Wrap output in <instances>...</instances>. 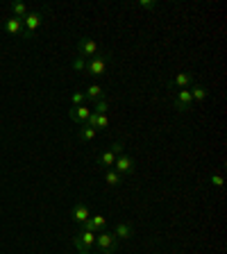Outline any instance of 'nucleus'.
<instances>
[{"instance_id":"1","label":"nucleus","mask_w":227,"mask_h":254,"mask_svg":"<svg viewBox=\"0 0 227 254\" xmlns=\"http://www.w3.org/2000/svg\"><path fill=\"white\" fill-rule=\"evenodd\" d=\"M109 61H112V54L109 52H98L96 57L87 59V66H84V73L91 77H103L105 70H107Z\"/></svg>"},{"instance_id":"2","label":"nucleus","mask_w":227,"mask_h":254,"mask_svg":"<svg viewBox=\"0 0 227 254\" xmlns=\"http://www.w3.org/2000/svg\"><path fill=\"white\" fill-rule=\"evenodd\" d=\"M116 245H118V238L114 236V232L103 229V232L96 234V245H93V248H98L100 254H112L114 250H116Z\"/></svg>"},{"instance_id":"3","label":"nucleus","mask_w":227,"mask_h":254,"mask_svg":"<svg viewBox=\"0 0 227 254\" xmlns=\"http://www.w3.org/2000/svg\"><path fill=\"white\" fill-rule=\"evenodd\" d=\"M41 23H44V11H27V16L23 18V34H21V39H32Z\"/></svg>"},{"instance_id":"4","label":"nucleus","mask_w":227,"mask_h":254,"mask_svg":"<svg viewBox=\"0 0 227 254\" xmlns=\"http://www.w3.org/2000/svg\"><path fill=\"white\" fill-rule=\"evenodd\" d=\"M134 159L130 157V154H118V157H116V161H114V170H116V173L120 175V177H125V175H132L134 173Z\"/></svg>"},{"instance_id":"5","label":"nucleus","mask_w":227,"mask_h":254,"mask_svg":"<svg viewBox=\"0 0 227 254\" xmlns=\"http://www.w3.org/2000/svg\"><path fill=\"white\" fill-rule=\"evenodd\" d=\"M98 44L96 41H93V39H89V37H80L77 39V54H80V57H84V59H91V57H96L98 54Z\"/></svg>"},{"instance_id":"6","label":"nucleus","mask_w":227,"mask_h":254,"mask_svg":"<svg viewBox=\"0 0 227 254\" xmlns=\"http://www.w3.org/2000/svg\"><path fill=\"white\" fill-rule=\"evenodd\" d=\"M193 82L195 80H193V75H191V73H175V75L166 82V87L168 89H177V91H179V89H189Z\"/></svg>"},{"instance_id":"7","label":"nucleus","mask_w":227,"mask_h":254,"mask_svg":"<svg viewBox=\"0 0 227 254\" xmlns=\"http://www.w3.org/2000/svg\"><path fill=\"white\" fill-rule=\"evenodd\" d=\"M173 107H175V109H179V111H191V107H193V100H191L189 89H179V91L175 93V98H173Z\"/></svg>"},{"instance_id":"8","label":"nucleus","mask_w":227,"mask_h":254,"mask_svg":"<svg viewBox=\"0 0 227 254\" xmlns=\"http://www.w3.org/2000/svg\"><path fill=\"white\" fill-rule=\"evenodd\" d=\"M89 116H91V109H87V104H80V107H70L68 109V118L77 125H87Z\"/></svg>"},{"instance_id":"9","label":"nucleus","mask_w":227,"mask_h":254,"mask_svg":"<svg viewBox=\"0 0 227 254\" xmlns=\"http://www.w3.org/2000/svg\"><path fill=\"white\" fill-rule=\"evenodd\" d=\"M73 243L82 245V248H87V250H93V245H96V232H89V229H80V234L77 236L70 238Z\"/></svg>"},{"instance_id":"10","label":"nucleus","mask_w":227,"mask_h":254,"mask_svg":"<svg viewBox=\"0 0 227 254\" xmlns=\"http://www.w3.org/2000/svg\"><path fill=\"white\" fill-rule=\"evenodd\" d=\"M82 229H89V232H103V229H107V218L100 216V213H96V216H91L84 225H80Z\"/></svg>"},{"instance_id":"11","label":"nucleus","mask_w":227,"mask_h":254,"mask_svg":"<svg viewBox=\"0 0 227 254\" xmlns=\"http://www.w3.org/2000/svg\"><path fill=\"white\" fill-rule=\"evenodd\" d=\"M116 157H118V154H116L112 148H107V150H103L100 154H98L96 161H98V166H100V168L109 170V168H114V161H116Z\"/></svg>"},{"instance_id":"12","label":"nucleus","mask_w":227,"mask_h":254,"mask_svg":"<svg viewBox=\"0 0 227 254\" xmlns=\"http://www.w3.org/2000/svg\"><path fill=\"white\" fill-rule=\"evenodd\" d=\"M2 30H5L7 34H11V37H21L23 34V21L21 18H7L5 23H2Z\"/></svg>"},{"instance_id":"13","label":"nucleus","mask_w":227,"mask_h":254,"mask_svg":"<svg viewBox=\"0 0 227 254\" xmlns=\"http://www.w3.org/2000/svg\"><path fill=\"white\" fill-rule=\"evenodd\" d=\"M89 218H91V213H89L87 204H84V202H75V206H73V220H75L77 225H84Z\"/></svg>"},{"instance_id":"14","label":"nucleus","mask_w":227,"mask_h":254,"mask_svg":"<svg viewBox=\"0 0 227 254\" xmlns=\"http://www.w3.org/2000/svg\"><path fill=\"white\" fill-rule=\"evenodd\" d=\"M87 125H89V127H93V130H96V132L105 130V127H107V125H109L107 114H93V111H91V116H89Z\"/></svg>"},{"instance_id":"15","label":"nucleus","mask_w":227,"mask_h":254,"mask_svg":"<svg viewBox=\"0 0 227 254\" xmlns=\"http://www.w3.org/2000/svg\"><path fill=\"white\" fill-rule=\"evenodd\" d=\"M189 93H191V100H193V102H205L207 96H209V91H207L202 84H198V82H193L189 87Z\"/></svg>"},{"instance_id":"16","label":"nucleus","mask_w":227,"mask_h":254,"mask_svg":"<svg viewBox=\"0 0 227 254\" xmlns=\"http://www.w3.org/2000/svg\"><path fill=\"white\" fill-rule=\"evenodd\" d=\"M132 234H134V229H132L130 222H118L116 229H114V236L118 241H127V238H132Z\"/></svg>"},{"instance_id":"17","label":"nucleus","mask_w":227,"mask_h":254,"mask_svg":"<svg viewBox=\"0 0 227 254\" xmlns=\"http://www.w3.org/2000/svg\"><path fill=\"white\" fill-rule=\"evenodd\" d=\"M84 98H87V100H100V98H105V89L100 87V84H91V87H87V91H84Z\"/></svg>"},{"instance_id":"18","label":"nucleus","mask_w":227,"mask_h":254,"mask_svg":"<svg viewBox=\"0 0 227 254\" xmlns=\"http://www.w3.org/2000/svg\"><path fill=\"white\" fill-rule=\"evenodd\" d=\"M96 134H98V132L93 130V127H89V125H82L80 132H77V139H80L82 143H87V141H93V139H96Z\"/></svg>"},{"instance_id":"19","label":"nucleus","mask_w":227,"mask_h":254,"mask_svg":"<svg viewBox=\"0 0 227 254\" xmlns=\"http://www.w3.org/2000/svg\"><path fill=\"white\" fill-rule=\"evenodd\" d=\"M105 182H107L109 186H118L120 182H123V177H120L114 168H109V170H105Z\"/></svg>"},{"instance_id":"20","label":"nucleus","mask_w":227,"mask_h":254,"mask_svg":"<svg viewBox=\"0 0 227 254\" xmlns=\"http://www.w3.org/2000/svg\"><path fill=\"white\" fill-rule=\"evenodd\" d=\"M27 11H30V9H27L23 2H11V16H14V18H21V21H23V18L27 16Z\"/></svg>"},{"instance_id":"21","label":"nucleus","mask_w":227,"mask_h":254,"mask_svg":"<svg viewBox=\"0 0 227 254\" xmlns=\"http://www.w3.org/2000/svg\"><path fill=\"white\" fill-rule=\"evenodd\" d=\"M107 109H109L107 98H100V100H96V107H93V114H107Z\"/></svg>"},{"instance_id":"22","label":"nucleus","mask_w":227,"mask_h":254,"mask_svg":"<svg viewBox=\"0 0 227 254\" xmlns=\"http://www.w3.org/2000/svg\"><path fill=\"white\" fill-rule=\"evenodd\" d=\"M73 70H77V73H84V66H87V59H84V57H80V54H77L75 59H73Z\"/></svg>"},{"instance_id":"23","label":"nucleus","mask_w":227,"mask_h":254,"mask_svg":"<svg viewBox=\"0 0 227 254\" xmlns=\"http://www.w3.org/2000/svg\"><path fill=\"white\" fill-rule=\"evenodd\" d=\"M84 91H75L73 96H70V102H73V107H80V104H84Z\"/></svg>"},{"instance_id":"24","label":"nucleus","mask_w":227,"mask_h":254,"mask_svg":"<svg viewBox=\"0 0 227 254\" xmlns=\"http://www.w3.org/2000/svg\"><path fill=\"white\" fill-rule=\"evenodd\" d=\"M209 184L216 186V189H221V186H223V175L221 173H211L209 175Z\"/></svg>"},{"instance_id":"25","label":"nucleus","mask_w":227,"mask_h":254,"mask_svg":"<svg viewBox=\"0 0 227 254\" xmlns=\"http://www.w3.org/2000/svg\"><path fill=\"white\" fill-rule=\"evenodd\" d=\"M139 7L141 9H157V2H152V0H141Z\"/></svg>"},{"instance_id":"26","label":"nucleus","mask_w":227,"mask_h":254,"mask_svg":"<svg viewBox=\"0 0 227 254\" xmlns=\"http://www.w3.org/2000/svg\"><path fill=\"white\" fill-rule=\"evenodd\" d=\"M109 148H112V150L116 152V154H123V150H125V146H123V143H120V141H116V143H112V146H109Z\"/></svg>"},{"instance_id":"27","label":"nucleus","mask_w":227,"mask_h":254,"mask_svg":"<svg viewBox=\"0 0 227 254\" xmlns=\"http://www.w3.org/2000/svg\"><path fill=\"white\" fill-rule=\"evenodd\" d=\"M75 245V250H77V254H91L93 250H87V248H82V245H77V243H73Z\"/></svg>"},{"instance_id":"28","label":"nucleus","mask_w":227,"mask_h":254,"mask_svg":"<svg viewBox=\"0 0 227 254\" xmlns=\"http://www.w3.org/2000/svg\"><path fill=\"white\" fill-rule=\"evenodd\" d=\"M91 254H100V252H91Z\"/></svg>"}]
</instances>
